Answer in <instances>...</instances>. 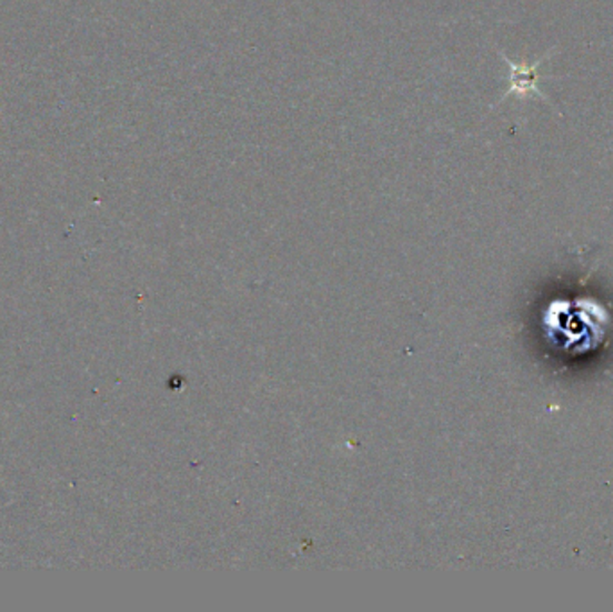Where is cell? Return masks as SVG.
<instances>
[{"instance_id":"6da1fadb","label":"cell","mask_w":613,"mask_h":612,"mask_svg":"<svg viewBox=\"0 0 613 612\" xmlns=\"http://www.w3.org/2000/svg\"><path fill=\"white\" fill-rule=\"evenodd\" d=\"M551 52L553 51H549L547 54L540 58V60L536 61V63H533V66H519V63H513L510 58L504 57V60H506V63L511 69L510 89H508L504 98L513 94L519 96V98H525V96H530V98L531 96H539L540 99L549 101L547 96L539 89V67L542 66L549 57H551Z\"/></svg>"}]
</instances>
